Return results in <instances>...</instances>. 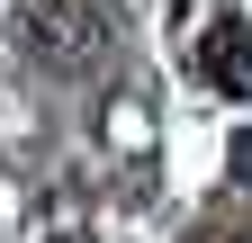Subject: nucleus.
<instances>
[{
  "mask_svg": "<svg viewBox=\"0 0 252 243\" xmlns=\"http://www.w3.org/2000/svg\"><path fill=\"white\" fill-rule=\"evenodd\" d=\"M207 81L252 99V27H243V18H216V27H207Z\"/></svg>",
  "mask_w": 252,
  "mask_h": 243,
  "instance_id": "1",
  "label": "nucleus"
}]
</instances>
